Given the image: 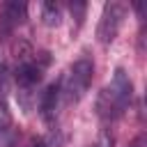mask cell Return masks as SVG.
<instances>
[{
  "label": "cell",
  "mask_w": 147,
  "mask_h": 147,
  "mask_svg": "<svg viewBox=\"0 0 147 147\" xmlns=\"http://www.w3.org/2000/svg\"><path fill=\"white\" fill-rule=\"evenodd\" d=\"M131 99H133V85H131L129 74L124 69H115V76H113L110 85L103 87L99 99H96V113H99L101 119L113 122V119L124 115Z\"/></svg>",
  "instance_id": "1"
},
{
  "label": "cell",
  "mask_w": 147,
  "mask_h": 147,
  "mask_svg": "<svg viewBox=\"0 0 147 147\" xmlns=\"http://www.w3.org/2000/svg\"><path fill=\"white\" fill-rule=\"evenodd\" d=\"M92 76H94V64L87 57L76 60L71 64V71L67 78V101H71V103L80 101L92 85Z\"/></svg>",
  "instance_id": "2"
},
{
  "label": "cell",
  "mask_w": 147,
  "mask_h": 147,
  "mask_svg": "<svg viewBox=\"0 0 147 147\" xmlns=\"http://www.w3.org/2000/svg\"><path fill=\"white\" fill-rule=\"evenodd\" d=\"M124 18H126V5H124V2H115V0H113V2H106V5H103V14H101L99 25H96V37H99V41H101V44H110V41L117 37Z\"/></svg>",
  "instance_id": "3"
},
{
  "label": "cell",
  "mask_w": 147,
  "mask_h": 147,
  "mask_svg": "<svg viewBox=\"0 0 147 147\" xmlns=\"http://www.w3.org/2000/svg\"><path fill=\"white\" fill-rule=\"evenodd\" d=\"M28 14V5L21 0H7L0 9V39H5L7 34H11Z\"/></svg>",
  "instance_id": "4"
},
{
  "label": "cell",
  "mask_w": 147,
  "mask_h": 147,
  "mask_svg": "<svg viewBox=\"0 0 147 147\" xmlns=\"http://www.w3.org/2000/svg\"><path fill=\"white\" fill-rule=\"evenodd\" d=\"M41 80V67L34 60H23L16 67V85L18 94H30V90Z\"/></svg>",
  "instance_id": "5"
},
{
  "label": "cell",
  "mask_w": 147,
  "mask_h": 147,
  "mask_svg": "<svg viewBox=\"0 0 147 147\" xmlns=\"http://www.w3.org/2000/svg\"><path fill=\"white\" fill-rule=\"evenodd\" d=\"M60 94H62V80H53L51 85H46V90L39 96V115L51 122L57 113V103H60Z\"/></svg>",
  "instance_id": "6"
},
{
  "label": "cell",
  "mask_w": 147,
  "mask_h": 147,
  "mask_svg": "<svg viewBox=\"0 0 147 147\" xmlns=\"http://www.w3.org/2000/svg\"><path fill=\"white\" fill-rule=\"evenodd\" d=\"M14 138V129H11V113L7 108V103L0 101V147H9Z\"/></svg>",
  "instance_id": "7"
},
{
  "label": "cell",
  "mask_w": 147,
  "mask_h": 147,
  "mask_svg": "<svg viewBox=\"0 0 147 147\" xmlns=\"http://www.w3.org/2000/svg\"><path fill=\"white\" fill-rule=\"evenodd\" d=\"M41 18H44V25H48V28H57L60 23H62V11H60V5H55V2H44L41 5Z\"/></svg>",
  "instance_id": "8"
},
{
  "label": "cell",
  "mask_w": 147,
  "mask_h": 147,
  "mask_svg": "<svg viewBox=\"0 0 147 147\" xmlns=\"http://www.w3.org/2000/svg\"><path fill=\"white\" fill-rule=\"evenodd\" d=\"M69 9H71V16L76 18V25H80L83 18H85V9H87V5L80 2V0H74V2L69 5Z\"/></svg>",
  "instance_id": "9"
},
{
  "label": "cell",
  "mask_w": 147,
  "mask_h": 147,
  "mask_svg": "<svg viewBox=\"0 0 147 147\" xmlns=\"http://www.w3.org/2000/svg\"><path fill=\"white\" fill-rule=\"evenodd\" d=\"M115 145V138H113V133L108 131V129H103L101 133H99V140H96V147H113Z\"/></svg>",
  "instance_id": "10"
},
{
  "label": "cell",
  "mask_w": 147,
  "mask_h": 147,
  "mask_svg": "<svg viewBox=\"0 0 147 147\" xmlns=\"http://www.w3.org/2000/svg\"><path fill=\"white\" fill-rule=\"evenodd\" d=\"M5 83H7V64H5V60L0 55V94L5 92Z\"/></svg>",
  "instance_id": "11"
},
{
  "label": "cell",
  "mask_w": 147,
  "mask_h": 147,
  "mask_svg": "<svg viewBox=\"0 0 147 147\" xmlns=\"http://www.w3.org/2000/svg\"><path fill=\"white\" fill-rule=\"evenodd\" d=\"M32 147H48V142H46V140H34Z\"/></svg>",
  "instance_id": "12"
},
{
  "label": "cell",
  "mask_w": 147,
  "mask_h": 147,
  "mask_svg": "<svg viewBox=\"0 0 147 147\" xmlns=\"http://www.w3.org/2000/svg\"><path fill=\"white\" fill-rule=\"evenodd\" d=\"M129 147H142V138H136V140H133Z\"/></svg>",
  "instance_id": "13"
}]
</instances>
